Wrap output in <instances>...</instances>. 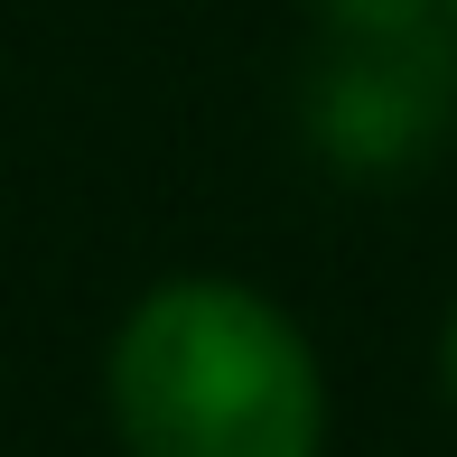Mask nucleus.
Listing matches in <instances>:
<instances>
[{"label":"nucleus","instance_id":"3","mask_svg":"<svg viewBox=\"0 0 457 457\" xmlns=\"http://www.w3.org/2000/svg\"><path fill=\"white\" fill-rule=\"evenodd\" d=\"M337 19V37H383V29H429L439 0H318Z\"/></svg>","mask_w":457,"mask_h":457},{"label":"nucleus","instance_id":"2","mask_svg":"<svg viewBox=\"0 0 457 457\" xmlns=\"http://www.w3.org/2000/svg\"><path fill=\"white\" fill-rule=\"evenodd\" d=\"M448 47L439 29H383V37H345L337 66L318 75V140L337 159H411L448 131Z\"/></svg>","mask_w":457,"mask_h":457},{"label":"nucleus","instance_id":"4","mask_svg":"<svg viewBox=\"0 0 457 457\" xmlns=\"http://www.w3.org/2000/svg\"><path fill=\"white\" fill-rule=\"evenodd\" d=\"M448 392H457V318H448Z\"/></svg>","mask_w":457,"mask_h":457},{"label":"nucleus","instance_id":"1","mask_svg":"<svg viewBox=\"0 0 457 457\" xmlns=\"http://www.w3.org/2000/svg\"><path fill=\"white\" fill-rule=\"evenodd\" d=\"M112 429L121 457H318V355L253 289L169 280L112 337Z\"/></svg>","mask_w":457,"mask_h":457}]
</instances>
